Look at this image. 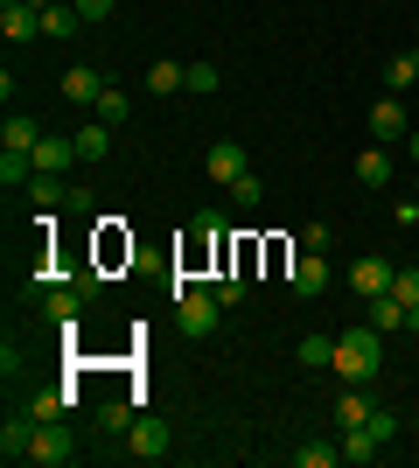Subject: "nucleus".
I'll use <instances>...</instances> for the list:
<instances>
[{
    "mask_svg": "<svg viewBox=\"0 0 419 468\" xmlns=\"http://www.w3.org/2000/svg\"><path fill=\"white\" fill-rule=\"evenodd\" d=\"M378 364H384V350H378V329H371V322L336 335V364H329V371H342V385H371Z\"/></svg>",
    "mask_w": 419,
    "mask_h": 468,
    "instance_id": "obj_1",
    "label": "nucleus"
},
{
    "mask_svg": "<svg viewBox=\"0 0 419 468\" xmlns=\"http://www.w3.org/2000/svg\"><path fill=\"white\" fill-rule=\"evenodd\" d=\"M175 314H182V335H210V329H217V314H224V301L175 280Z\"/></svg>",
    "mask_w": 419,
    "mask_h": 468,
    "instance_id": "obj_2",
    "label": "nucleus"
},
{
    "mask_svg": "<svg viewBox=\"0 0 419 468\" xmlns=\"http://www.w3.org/2000/svg\"><path fill=\"white\" fill-rule=\"evenodd\" d=\"M168 448H175V433H168V420H147V412H140L133 427H126V454H133V462H161Z\"/></svg>",
    "mask_w": 419,
    "mask_h": 468,
    "instance_id": "obj_3",
    "label": "nucleus"
},
{
    "mask_svg": "<svg viewBox=\"0 0 419 468\" xmlns=\"http://www.w3.org/2000/svg\"><path fill=\"white\" fill-rule=\"evenodd\" d=\"M392 259H378V252H363V259H350V293L357 301H378V293H392Z\"/></svg>",
    "mask_w": 419,
    "mask_h": 468,
    "instance_id": "obj_4",
    "label": "nucleus"
},
{
    "mask_svg": "<svg viewBox=\"0 0 419 468\" xmlns=\"http://www.w3.org/2000/svg\"><path fill=\"white\" fill-rule=\"evenodd\" d=\"M371 140H378V147H405V140H413V126H405V105H399V91H384L378 105H371Z\"/></svg>",
    "mask_w": 419,
    "mask_h": 468,
    "instance_id": "obj_5",
    "label": "nucleus"
},
{
    "mask_svg": "<svg viewBox=\"0 0 419 468\" xmlns=\"http://www.w3.org/2000/svg\"><path fill=\"white\" fill-rule=\"evenodd\" d=\"M70 454H78L70 427H63V420H42V427H36V448H28V462H42V468H70Z\"/></svg>",
    "mask_w": 419,
    "mask_h": 468,
    "instance_id": "obj_6",
    "label": "nucleus"
},
{
    "mask_svg": "<svg viewBox=\"0 0 419 468\" xmlns=\"http://www.w3.org/2000/svg\"><path fill=\"white\" fill-rule=\"evenodd\" d=\"M36 412L21 406V412H7V427H0V454H7V462H28V448H36Z\"/></svg>",
    "mask_w": 419,
    "mask_h": 468,
    "instance_id": "obj_7",
    "label": "nucleus"
},
{
    "mask_svg": "<svg viewBox=\"0 0 419 468\" xmlns=\"http://www.w3.org/2000/svg\"><path fill=\"white\" fill-rule=\"evenodd\" d=\"M203 168H210V182H217V189H231V182H238L245 168H252V161H245V147H238V140H217V147L203 154Z\"/></svg>",
    "mask_w": 419,
    "mask_h": 468,
    "instance_id": "obj_8",
    "label": "nucleus"
},
{
    "mask_svg": "<svg viewBox=\"0 0 419 468\" xmlns=\"http://www.w3.org/2000/svg\"><path fill=\"white\" fill-rule=\"evenodd\" d=\"M99 91H105V78L91 70V63H70V70H63V98H70L78 112H91V105H99Z\"/></svg>",
    "mask_w": 419,
    "mask_h": 468,
    "instance_id": "obj_9",
    "label": "nucleus"
},
{
    "mask_svg": "<svg viewBox=\"0 0 419 468\" xmlns=\"http://www.w3.org/2000/svg\"><path fill=\"white\" fill-rule=\"evenodd\" d=\"M70 161H84L78 154V133H70V140H63V133H42L36 140V168H42V176H63Z\"/></svg>",
    "mask_w": 419,
    "mask_h": 468,
    "instance_id": "obj_10",
    "label": "nucleus"
},
{
    "mask_svg": "<svg viewBox=\"0 0 419 468\" xmlns=\"http://www.w3.org/2000/svg\"><path fill=\"white\" fill-rule=\"evenodd\" d=\"M321 287H329V259H321V252H300L294 259V293H300V301H315Z\"/></svg>",
    "mask_w": 419,
    "mask_h": 468,
    "instance_id": "obj_11",
    "label": "nucleus"
},
{
    "mask_svg": "<svg viewBox=\"0 0 419 468\" xmlns=\"http://www.w3.org/2000/svg\"><path fill=\"white\" fill-rule=\"evenodd\" d=\"M357 182H363V189H384V182H392V147L371 140V147L357 154Z\"/></svg>",
    "mask_w": 419,
    "mask_h": 468,
    "instance_id": "obj_12",
    "label": "nucleus"
},
{
    "mask_svg": "<svg viewBox=\"0 0 419 468\" xmlns=\"http://www.w3.org/2000/svg\"><path fill=\"white\" fill-rule=\"evenodd\" d=\"M378 454H384V441H378L371 427H342V462H350V468L378 462Z\"/></svg>",
    "mask_w": 419,
    "mask_h": 468,
    "instance_id": "obj_13",
    "label": "nucleus"
},
{
    "mask_svg": "<svg viewBox=\"0 0 419 468\" xmlns=\"http://www.w3.org/2000/svg\"><path fill=\"white\" fill-rule=\"evenodd\" d=\"M182 84H189V63H175V57L147 63V91H154V98H175Z\"/></svg>",
    "mask_w": 419,
    "mask_h": 468,
    "instance_id": "obj_14",
    "label": "nucleus"
},
{
    "mask_svg": "<svg viewBox=\"0 0 419 468\" xmlns=\"http://www.w3.org/2000/svg\"><path fill=\"white\" fill-rule=\"evenodd\" d=\"M371 412H378V399L350 385V391H342V399H336V427H371Z\"/></svg>",
    "mask_w": 419,
    "mask_h": 468,
    "instance_id": "obj_15",
    "label": "nucleus"
},
{
    "mask_svg": "<svg viewBox=\"0 0 419 468\" xmlns=\"http://www.w3.org/2000/svg\"><path fill=\"white\" fill-rule=\"evenodd\" d=\"M36 140H42V126L28 112H7V126H0V147H15V154H36Z\"/></svg>",
    "mask_w": 419,
    "mask_h": 468,
    "instance_id": "obj_16",
    "label": "nucleus"
},
{
    "mask_svg": "<svg viewBox=\"0 0 419 468\" xmlns=\"http://www.w3.org/2000/svg\"><path fill=\"white\" fill-rule=\"evenodd\" d=\"M363 308H371V329H378V335L405 329V301H399V293H378V301H363Z\"/></svg>",
    "mask_w": 419,
    "mask_h": 468,
    "instance_id": "obj_17",
    "label": "nucleus"
},
{
    "mask_svg": "<svg viewBox=\"0 0 419 468\" xmlns=\"http://www.w3.org/2000/svg\"><path fill=\"white\" fill-rule=\"evenodd\" d=\"M0 28H7V42H36L42 36V7H0Z\"/></svg>",
    "mask_w": 419,
    "mask_h": 468,
    "instance_id": "obj_18",
    "label": "nucleus"
},
{
    "mask_svg": "<svg viewBox=\"0 0 419 468\" xmlns=\"http://www.w3.org/2000/svg\"><path fill=\"white\" fill-rule=\"evenodd\" d=\"M78 301H84V293H70V287H49V293H42V314H49L57 329H78Z\"/></svg>",
    "mask_w": 419,
    "mask_h": 468,
    "instance_id": "obj_19",
    "label": "nucleus"
},
{
    "mask_svg": "<svg viewBox=\"0 0 419 468\" xmlns=\"http://www.w3.org/2000/svg\"><path fill=\"white\" fill-rule=\"evenodd\" d=\"M70 406H78V391H70V385H49V391H36V399H28V412H36V420H63Z\"/></svg>",
    "mask_w": 419,
    "mask_h": 468,
    "instance_id": "obj_20",
    "label": "nucleus"
},
{
    "mask_svg": "<svg viewBox=\"0 0 419 468\" xmlns=\"http://www.w3.org/2000/svg\"><path fill=\"white\" fill-rule=\"evenodd\" d=\"M294 356L308 364V371H329V364H336V335H300Z\"/></svg>",
    "mask_w": 419,
    "mask_h": 468,
    "instance_id": "obj_21",
    "label": "nucleus"
},
{
    "mask_svg": "<svg viewBox=\"0 0 419 468\" xmlns=\"http://www.w3.org/2000/svg\"><path fill=\"white\" fill-rule=\"evenodd\" d=\"M78 154H84V161H105V154H112V126H105V119L78 126Z\"/></svg>",
    "mask_w": 419,
    "mask_h": 468,
    "instance_id": "obj_22",
    "label": "nucleus"
},
{
    "mask_svg": "<svg viewBox=\"0 0 419 468\" xmlns=\"http://www.w3.org/2000/svg\"><path fill=\"white\" fill-rule=\"evenodd\" d=\"M21 189H28V196H36V203H42V210H57V203H63V196H70V182H63V176H42V168H36V176H28V182H21Z\"/></svg>",
    "mask_w": 419,
    "mask_h": 468,
    "instance_id": "obj_23",
    "label": "nucleus"
},
{
    "mask_svg": "<svg viewBox=\"0 0 419 468\" xmlns=\"http://www.w3.org/2000/svg\"><path fill=\"white\" fill-rule=\"evenodd\" d=\"M78 0H49V7H42V36H70V28H78Z\"/></svg>",
    "mask_w": 419,
    "mask_h": 468,
    "instance_id": "obj_24",
    "label": "nucleus"
},
{
    "mask_svg": "<svg viewBox=\"0 0 419 468\" xmlns=\"http://www.w3.org/2000/svg\"><path fill=\"white\" fill-rule=\"evenodd\" d=\"M300 468H336L342 462V441H308V448H294Z\"/></svg>",
    "mask_w": 419,
    "mask_h": 468,
    "instance_id": "obj_25",
    "label": "nucleus"
},
{
    "mask_svg": "<svg viewBox=\"0 0 419 468\" xmlns=\"http://www.w3.org/2000/svg\"><path fill=\"white\" fill-rule=\"evenodd\" d=\"M91 119H105V126H126V91H120V84H105V91H99Z\"/></svg>",
    "mask_w": 419,
    "mask_h": 468,
    "instance_id": "obj_26",
    "label": "nucleus"
},
{
    "mask_svg": "<svg viewBox=\"0 0 419 468\" xmlns=\"http://www.w3.org/2000/svg\"><path fill=\"white\" fill-rule=\"evenodd\" d=\"M413 78H419V57H392L384 63V91H413Z\"/></svg>",
    "mask_w": 419,
    "mask_h": 468,
    "instance_id": "obj_27",
    "label": "nucleus"
},
{
    "mask_svg": "<svg viewBox=\"0 0 419 468\" xmlns=\"http://www.w3.org/2000/svg\"><path fill=\"white\" fill-rule=\"evenodd\" d=\"M259 196H266V189H259V176H252V168L231 182V203H238V210H259Z\"/></svg>",
    "mask_w": 419,
    "mask_h": 468,
    "instance_id": "obj_28",
    "label": "nucleus"
},
{
    "mask_svg": "<svg viewBox=\"0 0 419 468\" xmlns=\"http://www.w3.org/2000/svg\"><path fill=\"white\" fill-rule=\"evenodd\" d=\"M99 420H105V433H126V427L140 420V412L126 406V399H112V406H99Z\"/></svg>",
    "mask_w": 419,
    "mask_h": 468,
    "instance_id": "obj_29",
    "label": "nucleus"
},
{
    "mask_svg": "<svg viewBox=\"0 0 419 468\" xmlns=\"http://www.w3.org/2000/svg\"><path fill=\"white\" fill-rule=\"evenodd\" d=\"M392 293H399L405 308H419V266H399V273H392Z\"/></svg>",
    "mask_w": 419,
    "mask_h": 468,
    "instance_id": "obj_30",
    "label": "nucleus"
},
{
    "mask_svg": "<svg viewBox=\"0 0 419 468\" xmlns=\"http://www.w3.org/2000/svg\"><path fill=\"white\" fill-rule=\"evenodd\" d=\"M217 84H224L217 63H189V91H217Z\"/></svg>",
    "mask_w": 419,
    "mask_h": 468,
    "instance_id": "obj_31",
    "label": "nucleus"
},
{
    "mask_svg": "<svg viewBox=\"0 0 419 468\" xmlns=\"http://www.w3.org/2000/svg\"><path fill=\"white\" fill-rule=\"evenodd\" d=\"M329 238H336L329 224H300V252H329Z\"/></svg>",
    "mask_w": 419,
    "mask_h": 468,
    "instance_id": "obj_32",
    "label": "nucleus"
},
{
    "mask_svg": "<svg viewBox=\"0 0 419 468\" xmlns=\"http://www.w3.org/2000/svg\"><path fill=\"white\" fill-rule=\"evenodd\" d=\"M63 203H70V217H91V210H99V196L84 189V182H70V196H63Z\"/></svg>",
    "mask_w": 419,
    "mask_h": 468,
    "instance_id": "obj_33",
    "label": "nucleus"
},
{
    "mask_svg": "<svg viewBox=\"0 0 419 468\" xmlns=\"http://www.w3.org/2000/svg\"><path fill=\"white\" fill-rule=\"evenodd\" d=\"M210 293H217L224 308H238V301H245V273H238V280H217V287H210Z\"/></svg>",
    "mask_w": 419,
    "mask_h": 468,
    "instance_id": "obj_34",
    "label": "nucleus"
},
{
    "mask_svg": "<svg viewBox=\"0 0 419 468\" xmlns=\"http://www.w3.org/2000/svg\"><path fill=\"white\" fill-rule=\"evenodd\" d=\"M112 7H120V0H78V15H84V21H105Z\"/></svg>",
    "mask_w": 419,
    "mask_h": 468,
    "instance_id": "obj_35",
    "label": "nucleus"
},
{
    "mask_svg": "<svg viewBox=\"0 0 419 468\" xmlns=\"http://www.w3.org/2000/svg\"><path fill=\"white\" fill-rule=\"evenodd\" d=\"M399 224H413V231H419V203H399Z\"/></svg>",
    "mask_w": 419,
    "mask_h": 468,
    "instance_id": "obj_36",
    "label": "nucleus"
},
{
    "mask_svg": "<svg viewBox=\"0 0 419 468\" xmlns=\"http://www.w3.org/2000/svg\"><path fill=\"white\" fill-rule=\"evenodd\" d=\"M405 335H419V308H405Z\"/></svg>",
    "mask_w": 419,
    "mask_h": 468,
    "instance_id": "obj_37",
    "label": "nucleus"
},
{
    "mask_svg": "<svg viewBox=\"0 0 419 468\" xmlns=\"http://www.w3.org/2000/svg\"><path fill=\"white\" fill-rule=\"evenodd\" d=\"M0 7H49V0H0Z\"/></svg>",
    "mask_w": 419,
    "mask_h": 468,
    "instance_id": "obj_38",
    "label": "nucleus"
},
{
    "mask_svg": "<svg viewBox=\"0 0 419 468\" xmlns=\"http://www.w3.org/2000/svg\"><path fill=\"white\" fill-rule=\"evenodd\" d=\"M405 154H413V161H419V133H413V140H405Z\"/></svg>",
    "mask_w": 419,
    "mask_h": 468,
    "instance_id": "obj_39",
    "label": "nucleus"
},
{
    "mask_svg": "<svg viewBox=\"0 0 419 468\" xmlns=\"http://www.w3.org/2000/svg\"><path fill=\"white\" fill-rule=\"evenodd\" d=\"M413 57H419V49H413Z\"/></svg>",
    "mask_w": 419,
    "mask_h": 468,
    "instance_id": "obj_40",
    "label": "nucleus"
}]
</instances>
